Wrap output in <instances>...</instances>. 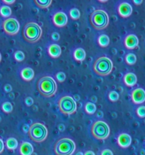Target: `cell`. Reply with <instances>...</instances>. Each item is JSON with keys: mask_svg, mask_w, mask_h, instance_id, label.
I'll list each match as a JSON object with an SVG mask.
<instances>
[{"mask_svg": "<svg viewBox=\"0 0 145 155\" xmlns=\"http://www.w3.org/2000/svg\"><path fill=\"white\" fill-rule=\"evenodd\" d=\"M101 155H113V153L112 152L111 150L110 149H104L103 150Z\"/></svg>", "mask_w": 145, "mask_h": 155, "instance_id": "cell-34", "label": "cell"}, {"mask_svg": "<svg viewBox=\"0 0 145 155\" xmlns=\"http://www.w3.org/2000/svg\"><path fill=\"white\" fill-rule=\"evenodd\" d=\"M39 93L45 98H50L55 94L57 91V84L54 79L49 76L39 79L37 83Z\"/></svg>", "mask_w": 145, "mask_h": 155, "instance_id": "cell-1", "label": "cell"}, {"mask_svg": "<svg viewBox=\"0 0 145 155\" xmlns=\"http://www.w3.org/2000/svg\"><path fill=\"white\" fill-rule=\"evenodd\" d=\"M125 62L128 64V65H133L136 63V61H137V57L133 53H128L125 55Z\"/></svg>", "mask_w": 145, "mask_h": 155, "instance_id": "cell-24", "label": "cell"}, {"mask_svg": "<svg viewBox=\"0 0 145 155\" xmlns=\"http://www.w3.org/2000/svg\"><path fill=\"white\" fill-rule=\"evenodd\" d=\"M118 145L122 148L129 147L131 144V137L127 133H121L117 139Z\"/></svg>", "mask_w": 145, "mask_h": 155, "instance_id": "cell-14", "label": "cell"}, {"mask_svg": "<svg viewBox=\"0 0 145 155\" xmlns=\"http://www.w3.org/2000/svg\"><path fill=\"white\" fill-rule=\"evenodd\" d=\"M52 21L56 27H62L66 25L68 22V18L64 12H56L52 18Z\"/></svg>", "mask_w": 145, "mask_h": 155, "instance_id": "cell-10", "label": "cell"}, {"mask_svg": "<svg viewBox=\"0 0 145 155\" xmlns=\"http://www.w3.org/2000/svg\"><path fill=\"white\" fill-rule=\"evenodd\" d=\"M0 142H1V150H0V153H2L3 150H4V142H3L2 139H0Z\"/></svg>", "mask_w": 145, "mask_h": 155, "instance_id": "cell-37", "label": "cell"}, {"mask_svg": "<svg viewBox=\"0 0 145 155\" xmlns=\"http://www.w3.org/2000/svg\"><path fill=\"white\" fill-rule=\"evenodd\" d=\"M69 15L72 18V19L73 20H77L80 18V12L79 9L76 8H72L70 11H69Z\"/></svg>", "mask_w": 145, "mask_h": 155, "instance_id": "cell-27", "label": "cell"}, {"mask_svg": "<svg viewBox=\"0 0 145 155\" xmlns=\"http://www.w3.org/2000/svg\"><path fill=\"white\" fill-rule=\"evenodd\" d=\"M4 89H5V92H10L12 90V88L11 86V85L7 84L4 86Z\"/></svg>", "mask_w": 145, "mask_h": 155, "instance_id": "cell-35", "label": "cell"}, {"mask_svg": "<svg viewBox=\"0 0 145 155\" xmlns=\"http://www.w3.org/2000/svg\"><path fill=\"white\" fill-rule=\"evenodd\" d=\"M59 110L64 114L70 115L75 113L77 108V104L72 97L66 95L63 96L58 101Z\"/></svg>", "mask_w": 145, "mask_h": 155, "instance_id": "cell-8", "label": "cell"}, {"mask_svg": "<svg viewBox=\"0 0 145 155\" xmlns=\"http://www.w3.org/2000/svg\"><path fill=\"white\" fill-rule=\"evenodd\" d=\"M144 123H145V121H144Z\"/></svg>", "mask_w": 145, "mask_h": 155, "instance_id": "cell-42", "label": "cell"}, {"mask_svg": "<svg viewBox=\"0 0 145 155\" xmlns=\"http://www.w3.org/2000/svg\"><path fill=\"white\" fill-rule=\"evenodd\" d=\"M124 83L127 86H134V85L137 83V77L133 73H127L125 76H124Z\"/></svg>", "mask_w": 145, "mask_h": 155, "instance_id": "cell-17", "label": "cell"}, {"mask_svg": "<svg viewBox=\"0 0 145 155\" xmlns=\"http://www.w3.org/2000/svg\"><path fill=\"white\" fill-rule=\"evenodd\" d=\"M90 22L95 30H101L108 26L109 16L105 11L98 9L94 11L91 15Z\"/></svg>", "mask_w": 145, "mask_h": 155, "instance_id": "cell-3", "label": "cell"}, {"mask_svg": "<svg viewBox=\"0 0 145 155\" xmlns=\"http://www.w3.org/2000/svg\"><path fill=\"white\" fill-rule=\"evenodd\" d=\"M19 151L21 155H32L33 153V147L30 142H24L20 145Z\"/></svg>", "mask_w": 145, "mask_h": 155, "instance_id": "cell-15", "label": "cell"}, {"mask_svg": "<svg viewBox=\"0 0 145 155\" xmlns=\"http://www.w3.org/2000/svg\"><path fill=\"white\" fill-rule=\"evenodd\" d=\"M142 2H143V1H142V0H140V1H136V0H133V3H134V5H139L141 4Z\"/></svg>", "mask_w": 145, "mask_h": 155, "instance_id": "cell-38", "label": "cell"}, {"mask_svg": "<svg viewBox=\"0 0 145 155\" xmlns=\"http://www.w3.org/2000/svg\"><path fill=\"white\" fill-rule=\"evenodd\" d=\"M2 110L5 113L9 114L13 110V105L9 101H5V102H4L2 104Z\"/></svg>", "mask_w": 145, "mask_h": 155, "instance_id": "cell-26", "label": "cell"}, {"mask_svg": "<svg viewBox=\"0 0 145 155\" xmlns=\"http://www.w3.org/2000/svg\"><path fill=\"white\" fill-rule=\"evenodd\" d=\"M2 2L4 3H5L6 5H11L14 2H15V0H2Z\"/></svg>", "mask_w": 145, "mask_h": 155, "instance_id": "cell-36", "label": "cell"}, {"mask_svg": "<svg viewBox=\"0 0 145 155\" xmlns=\"http://www.w3.org/2000/svg\"><path fill=\"white\" fill-rule=\"evenodd\" d=\"M110 38L106 34H102L98 37V42L101 47H107L110 44Z\"/></svg>", "mask_w": 145, "mask_h": 155, "instance_id": "cell-21", "label": "cell"}, {"mask_svg": "<svg viewBox=\"0 0 145 155\" xmlns=\"http://www.w3.org/2000/svg\"><path fill=\"white\" fill-rule=\"evenodd\" d=\"M51 38H52L53 40L58 41L59 39H60V35H59V33H57V32H54V33L51 34Z\"/></svg>", "mask_w": 145, "mask_h": 155, "instance_id": "cell-33", "label": "cell"}, {"mask_svg": "<svg viewBox=\"0 0 145 155\" xmlns=\"http://www.w3.org/2000/svg\"><path fill=\"white\" fill-rule=\"evenodd\" d=\"M75 155H84V154H83L82 152H81V151H79V152H77Z\"/></svg>", "mask_w": 145, "mask_h": 155, "instance_id": "cell-40", "label": "cell"}, {"mask_svg": "<svg viewBox=\"0 0 145 155\" xmlns=\"http://www.w3.org/2000/svg\"><path fill=\"white\" fill-rule=\"evenodd\" d=\"M136 113H137V115L140 118L145 117V106H140L137 108V110H136Z\"/></svg>", "mask_w": 145, "mask_h": 155, "instance_id": "cell-30", "label": "cell"}, {"mask_svg": "<svg viewBox=\"0 0 145 155\" xmlns=\"http://www.w3.org/2000/svg\"><path fill=\"white\" fill-rule=\"evenodd\" d=\"M42 30L40 26L34 22L27 23L23 30V36L30 43L36 42L42 36Z\"/></svg>", "mask_w": 145, "mask_h": 155, "instance_id": "cell-2", "label": "cell"}, {"mask_svg": "<svg viewBox=\"0 0 145 155\" xmlns=\"http://www.w3.org/2000/svg\"><path fill=\"white\" fill-rule=\"evenodd\" d=\"M55 78L57 79V80L60 83H62V82L66 80V75L63 72H58L56 74Z\"/></svg>", "mask_w": 145, "mask_h": 155, "instance_id": "cell-31", "label": "cell"}, {"mask_svg": "<svg viewBox=\"0 0 145 155\" xmlns=\"http://www.w3.org/2000/svg\"><path fill=\"white\" fill-rule=\"evenodd\" d=\"M131 99L136 104H142L145 101V91L142 88H137L131 92Z\"/></svg>", "mask_w": 145, "mask_h": 155, "instance_id": "cell-11", "label": "cell"}, {"mask_svg": "<svg viewBox=\"0 0 145 155\" xmlns=\"http://www.w3.org/2000/svg\"><path fill=\"white\" fill-rule=\"evenodd\" d=\"M14 59L17 61H23L25 58V55H24V53L22 51H17L14 53Z\"/></svg>", "mask_w": 145, "mask_h": 155, "instance_id": "cell-28", "label": "cell"}, {"mask_svg": "<svg viewBox=\"0 0 145 155\" xmlns=\"http://www.w3.org/2000/svg\"><path fill=\"white\" fill-rule=\"evenodd\" d=\"M143 151H143V150H142V151H141V155H145V152L143 153Z\"/></svg>", "mask_w": 145, "mask_h": 155, "instance_id": "cell-41", "label": "cell"}, {"mask_svg": "<svg viewBox=\"0 0 145 155\" xmlns=\"http://www.w3.org/2000/svg\"><path fill=\"white\" fill-rule=\"evenodd\" d=\"M25 104H27V106H29V107H30V106H31L32 104H33V98H30V97H27V98H26V99H25Z\"/></svg>", "mask_w": 145, "mask_h": 155, "instance_id": "cell-32", "label": "cell"}, {"mask_svg": "<svg viewBox=\"0 0 145 155\" xmlns=\"http://www.w3.org/2000/svg\"><path fill=\"white\" fill-rule=\"evenodd\" d=\"M29 137L36 142H42L48 136V130L44 124L35 123L30 127L28 132Z\"/></svg>", "mask_w": 145, "mask_h": 155, "instance_id": "cell-6", "label": "cell"}, {"mask_svg": "<svg viewBox=\"0 0 145 155\" xmlns=\"http://www.w3.org/2000/svg\"><path fill=\"white\" fill-rule=\"evenodd\" d=\"M110 127L107 123L102 120H98L94 123L91 128L92 135L98 140H104L110 136Z\"/></svg>", "mask_w": 145, "mask_h": 155, "instance_id": "cell-7", "label": "cell"}, {"mask_svg": "<svg viewBox=\"0 0 145 155\" xmlns=\"http://www.w3.org/2000/svg\"><path fill=\"white\" fill-rule=\"evenodd\" d=\"M6 147L8 150H15L18 147V142L15 138H8L6 140Z\"/></svg>", "mask_w": 145, "mask_h": 155, "instance_id": "cell-20", "label": "cell"}, {"mask_svg": "<svg viewBox=\"0 0 145 155\" xmlns=\"http://www.w3.org/2000/svg\"><path fill=\"white\" fill-rule=\"evenodd\" d=\"M0 14L2 18H9L11 15V8L8 5H2L0 8Z\"/></svg>", "mask_w": 145, "mask_h": 155, "instance_id": "cell-23", "label": "cell"}, {"mask_svg": "<svg viewBox=\"0 0 145 155\" xmlns=\"http://www.w3.org/2000/svg\"><path fill=\"white\" fill-rule=\"evenodd\" d=\"M75 150V142L69 138L59 139L54 147V151L56 155H72Z\"/></svg>", "mask_w": 145, "mask_h": 155, "instance_id": "cell-4", "label": "cell"}, {"mask_svg": "<svg viewBox=\"0 0 145 155\" xmlns=\"http://www.w3.org/2000/svg\"><path fill=\"white\" fill-rule=\"evenodd\" d=\"M113 62L106 56L99 58L95 61L93 69L95 74L99 76H107L113 70Z\"/></svg>", "mask_w": 145, "mask_h": 155, "instance_id": "cell-5", "label": "cell"}, {"mask_svg": "<svg viewBox=\"0 0 145 155\" xmlns=\"http://www.w3.org/2000/svg\"><path fill=\"white\" fill-rule=\"evenodd\" d=\"M21 76L25 81H30L34 77V71L30 68H25L21 71Z\"/></svg>", "mask_w": 145, "mask_h": 155, "instance_id": "cell-18", "label": "cell"}, {"mask_svg": "<svg viewBox=\"0 0 145 155\" xmlns=\"http://www.w3.org/2000/svg\"><path fill=\"white\" fill-rule=\"evenodd\" d=\"M117 11L119 16L123 18H128V17H129L131 15V13H132V7H131V5L129 3L124 2L120 3L119 5Z\"/></svg>", "mask_w": 145, "mask_h": 155, "instance_id": "cell-12", "label": "cell"}, {"mask_svg": "<svg viewBox=\"0 0 145 155\" xmlns=\"http://www.w3.org/2000/svg\"><path fill=\"white\" fill-rule=\"evenodd\" d=\"M125 46L128 49H134L137 47H138L139 40L137 36L134 34H129L125 37V41H124Z\"/></svg>", "mask_w": 145, "mask_h": 155, "instance_id": "cell-13", "label": "cell"}, {"mask_svg": "<svg viewBox=\"0 0 145 155\" xmlns=\"http://www.w3.org/2000/svg\"><path fill=\"white\" fill-rule=\"evenodd\" d=\"M84 155H95V154L92 151H87L85 152Z\"/></svg>", "mask_w": 145, "mask_h": 155, "instance_id": "cell-39", "label": "cell"}, {"mask_svg": "<svg viewBox=\"0 0 145 155\" xmlns=\"http://www.w3.org/2000/svg\"><path fill=\"white\" fill-rule=\"evenodd\" d=\"M73 57L76 61H83L86 57V53L83 48H76L73 51Z\"/></svg>", "mask_w": 145, "mask_h": 155, "instance_id": "cell-19", "label": "cell"}, {"mask_svg": "<svg viewBox=\"0 0 145 155\" xmlns=\"http://www.w3.org/2000/svg\"><path fill=\"white\" fill-rule=\"evenodd\" d=\"M97 107L95 103L86 102L85 104V110L88 114H94L96 112Z\"/></svg>", "mask_w": 145, "mask_h": 155, "instance_id": "cell-22", "label": "cell"}, {"mask_svg": "<svg viewBox=\"0 0 145 155\" xmlns=\"http://www.w3.org/2000/svg\"><path fill=\"white\" fill-rule=\"evenodd\" d=\"M34 2L36 3V5L40 8H45L51 5V0H43V1H39V0H35Z\"/></svg>", "mask_w": 145, "mask_h": 155, "instance_id": "cell-25", "label": "cell"}, {"mask_svg": "<svg viewBox=\"0 0 145 155\" xmlns=\"http://www.w3.org/2000/svg\"><path fill=\"white\" fill-rule=\"evenodd\" d=\"M119 97V94H118L116 92H115V91H111V92H109L108 98L110 100V101H113V102H115V101H118Z\"/></svg>", "mask_w": 145, "mask_h": 155, "instance_id": "cell-29", "label": "cell"}, {"mask_svg": "<svg viewBox=\"0 0 145 155\" xmlns=\"http://www.w3.org/2000/svg\"><path fill=\"white\" fill-rule=\"evenodd\" d=\"M2 28L6 34L14 36L19 32L20 23L14 18H7L2 22Z\"/></svg>", "mask_w": 145, "mask_h": 155, "instance_id": "cell-9", "label": "cell"}, {"mask_svg": "<svg viewBox=\"0 0 145 155\" xmlns=\"http://www.w3.org/2000/svg\"><path fill=\"white\" fill-rule=\"evenodd\" d=\"M48 52L51 57L57 58L60 57L61 54V48H60V45L57 44H51L48 46Z\"/></svg>", "mask_w": 145, "mask_h": 155, "instance_id": "cell-16", "label": "cell"}]
</instances>
